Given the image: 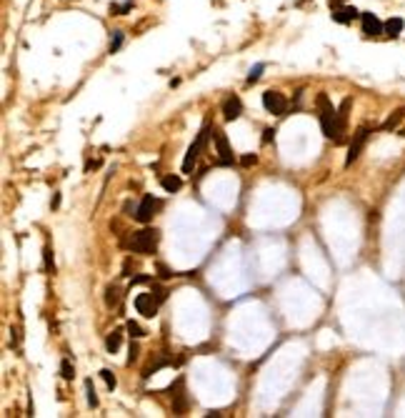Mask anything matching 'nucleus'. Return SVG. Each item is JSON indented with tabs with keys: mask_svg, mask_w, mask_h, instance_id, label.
<instances>
[{
	"mask_svg": "<svg viewBox=\"0 0 405 418\" xmlns=\"http://www.w3.org/2000/svg\"><path fill=\"white\" fill-rule=\"evenodd\" d=\"M318 111H320V128H323V135L335 140V115H338V108H333V103L328 100V95L320 93L318 95Z\"/></svg>",
	"mask_w": 405,
	"mask_h": 418,
	"instance_id": "nucleus-1",
	"label": "nucleus"
},
{
	"mask_svg": "<svg viewBox=\"0 0 405 418\" xmlns=\"http://www.w3.org/2000/svg\"><path fill=\"white\" fill-rule=\"evenodd\" d=\"M158 238H160V233L155 228H143L130 238V248L135 253H140V256H153L155 246H158Z\"/></svg>",
	"mask_w": 405,
	"mask_h": 418,
	"instance_id": "nucleus-2",
	"label": "nucleus"
},
{
	"mask_svg": "<svg viewBox=\"0 0 405 418\" xmlns=\"http://www.w3.org/2000/svg\"><path fill=\"white\" fill-rule=\"evenodd\" d=\"M208 133H210V125H203V131L198 133V138L193 140V146L188 148L185 158H183V173H193L195 163H198V158H200V151H203L205 143H208Z\"/></svg>",
	"mask_w": 405,
	"mask_h": 418,
	"instance_id": "nucleus-3",
	"label": "nucleus"
},
{
	"mask_svg": "<svg viewBox=\"0 0 405 418\" xmlns=\"http://www.w3.org/2000/svg\"><path fill=\"white\" fill-rule=\"evenodd\" d=\"M368 138H370V128L363 125V128H358V133L353 135V140H350V146H348V155H345V166H353L358 158H360V153L365 148Z\"/></svg>",
	"mask_w": 405,
	"mask_h": 418,
	"instance_id": "nucleus-4",
	"label": "nucleus"
},
{
	"mask_svg": "<svg viewBox=\"0 0 405 418\" xmlns=\"http://www.w3.org/2000/svg\"><path fill=\"white\" fill-rule=\"evenodd\" d=\"M263 105H265V111L273 115H285V111H288L285 95L278 93V90H265V93H263Z\"/></svg>",
	"mask_w": 405,
	"mask_h": 418,
	"instance_id": "nucleus-5",
	"label": "nucleus"
},
{
	"mask_svg": "<svg viewBox=\"0 0 405 418\" xmlns=\"http://www.w3.org/2000/svg\"><path fill=\"white\" fill-rule=\"evenodd\" d=\"M158 305H160V301L155 298L153 290H150V293H138V296H135V308H138V313H143L145 318H153L155 313H158Z\"/></svg>",
	"mask_w": 405,
	"mask_h": 418,
	"instance_id": "nucleus-6",
	"label": "nucleus"
},
{
	"mask_svg": "<svg viewBox=\"0 0 405 418\" xmlns=\"http://www.w3.org/2000/svg\"><path fill=\"white\" fill-rule=\"evenodd\" d=\"M158 206H160V201H158V198H153V195H145V198L140 201V206L135 208V221H138V223H150V221H153V215H155V210H158Z\"/></svg>",
	"mask_w": 405,
	"mask_h": 418,
	"instance_id": "nucleus-7",
	"label": "nucleus"
},
{
	"mask_svg": "<svg viewBox=\"0 0 405 418\" xmlns=\"http://www.w3.org/2000/svg\"><path fill=\"white\" fill-rule=\"evenodd\" d=\"M215 146H218V166H233V151L223 131H215Z\"/></svg>",
	"mask_w": 405,
	"mask_h": 418,
	"instance_id": "nucleus-8",
	"label": "nucleus"
},
{
	"mask_svg": "<svg viewBox=\"0 0 405 418\" xmlns=\"http://www.w3.org/2000/svg\"><path fill=\"white\" fill-rule=\"evenodd\" d=\"M360 23H363V33L365 35H380V33H385V23H380L375 13H360Z\"/></svg>",
	"mask_w": 405,
	"mask_h": 418,
	"instance_id": "nucleus-9",
	"label": "nucleus"
},
{
	"mask_svg": "<svg viewBox=\"0 0 405 418\" xmlns=\"http://www.w3.org/2000/svg\"><path fill=\"white\" fill-rule=\"evenodd\" d=\"M350 105H353V100H350V98H345V100L340 103V108H338V115H335V140H338V143L343 140V133H345L348 111H350Z\"/></svg>",
	"mask_w": 405,
	"mask_h": 418,
	"instance_id": "nucleus-10",
	"label": "nucleus"
},
{
	"mask_svg": "<svg viewBox=\"0 0 405 418\" xmlns=\"http://www.w3.org/2000/svg\"><path fill=\"white\" fill-rule=\"evenodd\" d=\"M240 115H243V103H240V98H238V95L225 98V103H223V118L230 123V120H238Z\"/></svg>",
	"mask_w": 405,
	"mask_h": 418,
	"instance_id": "nucleus-11",
	"label": "nucleus"
},
{
	"mask_svg": "<svg viewBox=\"0 0 405 418\" xmlns=\"http://www.w3.org/2000/svg\"><path fill=\"white\" fill-rule=\"evenodd\" d=\"M358 18V8H353V5H338V8H333V20L335 23H353V20Z\"/></svg>",
	"mask_w": 405,
	"mask_h": 418,
	"instance_id": "nucleus-12",
	"label": "nucleus"
},
{
	"mask_svg": "<svg viewBox=\"0 0 405 418\" xmlns=\"http://www.w3.org/2000/svg\"><path fill=\"white\" fill-rule=\"evenodd\" d=\"M160 186H163V190H168V193H175V190L183 188V178L180 175H163L160 178Z\"/></svg>",
	"mask_w": 405,
	"mask_h": 418,
	"instance_id": "nucleus-13",
	"label": "nucleus"
},
{
	"mask_svg": "<svg viewBox=\"0 0 405 418\" xmlns=\"http://www.w3.org/2000/svg\"><path fill=\"white\" fill-rule=\"evenodd\" d=\"M120 343H123V331L115 328V331L108 333V338H105V351H108V353H115L118 348H120Z\"/></svg>",
	"mask_w": 405,
	"mask_h": 418,
	"instance_id": "nucleus-14",
	"label": "nucleus"
},
{
	"mask_svg": "<svg viewBox=\"0 0 405 418\" xmlns=\"http://www.w3.org/2000/svg\"><path fill=\"white\" fill-rule=\"evenodd\" d=\"M403 28H405L403 18H390V20H385V35H390V38H398V35L403 33Z\"/></svg>",
	"mask_w": 405,
	"mask_h": 418,
	"instance_id": "nucleus-15",
	"label": "nucleus"
},
{
	"mask_svg": "<svg viewBox=\"0 0 405 418\" xmlns=\"http://www.w3.org/2000/svg\"><path fill=\"white\" fill-rule=\"evenodd\" d=\"M405 118V108H398V111H393V113L388 115V120L383 123V131H393V128H398L400 123H403Z\"/></svg>",
	"mask_w": 405,
	"mask_h": 418,
	"instance_id": "nucleus-16",
	"label": "nucleus"
},
{
	"mask_svg": "<svg viewBox=\"0 0 405 418\" xmlns=\"http://www.w3.org/2000/svg\"><path fill=\"white\" fill-rule=\"evenodd\" d=\"M118 303H120V290H118L115 285H108L105 288V305L108 308H115Z\"/></svg>",
	"mask_w": 405,
	"mask_h": 418,
	"instance_id": "nucleus-17",
	"label": "nucleus"
},
{
	"mask_svg": "<svg viewBox=\"0 0 405 418\" xmlns=\"http://www.w3.org/2000/svg\"><path fill=\"white\" fill-rule=\"evenodd\" d=\"M263 70H265V63H258V65H253L250 68V73H248V85H253V83H258L260 80V76H263Z\"/></svg>",
	"mask_w": 405,
	"mask_h": 418,
	"instance_id": "nucleus-18",
	"label": "nucleus"
},
{
	"mask_svg": "<svg viewBox=\"0 0 405 418\" xmlns=\"http://www.w3.org/2000/svg\"><path fill=\"white\" fill-rule=\"evenodd\" d=\"M85 393H88V403L95 408L98 406V393H95V386H93V378L85 380Z\"/></svg>",
	"mask_w": 405,
	"mask_h": 418,
	"instance_id": "nucleus-19",
	"label": "nucleus"
},
{
	"mask_svg": "<svg viewBox=\"0 0 405 418\" xmlns=\"http://www.w3.org/2000/svg\"><path fill=\"white\" fill-rule=\"evenodd\" d=\"M125 331H128V336H130V338H143V336H145V331H143L140 325L135 323V321H128Z\"/></svg>",
	"mask_w": 405,
	"mask_h": 418,
	"instance_id": "nucleus-20",
	"label": "nucleus"
},
{
	"mask_svg": "<svg viewBox=\"0 0 405 418\" xmlns=\"http://www.w3.org/2000/svg\"><path fill=\"white\" fill-rule=\"evenodd\" d=\"M43 261H45V270H48V273H53V270H55V263H53V250H50V246L43 248Z\"/></svg>",
	"mask_w": 405,
	"mask_h": 418,
	"instance_id": "nucleus-21",
	"label": "nucleus"
},
{
	"mask_svg": "<svg viewBox=\"0 0 405 418\" xmlns=\"http://www.w3.org/2000/svg\"><path fill=\"white\" fill-rule=\"evenodd\" d=\"M130 8H133V0H125L123 5H115V3H113V5H110V13H113V15H125Z\"/></svg>",
	"mask_w": 405,
	"mask_h": 418,
	"instance_id": "nucleus-22",
	"label": "nucleus"
},
{
	"mask_svg": "<svg viewBox=\"0 0 405 418\" xmlns=\"http://www.w3.org/2000/svg\"><path fill=\"white\" fill-rule=\"evenodd\" d=\"M100 378L105 380V386H108L110 391L115 388V383H118V380H115V376H113V371H110V368H103V371H100Z\"/></svg>",
	"mask_w": 405,
	"mask_h": 418,
	"instance_id": "nucleus-23",
	"label": "nucleus"
},
{
	"mask_svg": "<svg viewBox=\"0 0 405 418\" xmlns=\"http://www.w3.org/2000/svg\"><path fill=\"white\" fill-rule=\"evenodd\" d=\"M60 373H63V378H65V380H70L73 376H75V371H73L70 361H63V363H60Z\"/></svg>",
	"mask_w": 405,
	"mask_h": 418,
	"instance_id": "nucleus-24",
	"label": "nucleus"
},
{
	"mask_svg": "<svg viewBox=\"0 0 405 418\" xmlns=\"http://www.w3.org/2000/svg\"><path fill=\"white\" fill-rule=\"evenodd\" d=\"M120 45H123V33H120V30H115V35H113V40H110V53H115Z\"/></svg>",
	"mask_w": 405,
	"mask_h": 418,
	"instance_id": "nucleus-25",
	"label": "nucleus"
},
{
	"mask_svg": "<svg viewBox=\"0 0 405 418\" xmlns=\"http://www.w3.org/2000/svg\"><path fill=\"white\" fill-rule=\"evenodd\" d=\"M255 160H258V155H255V153H253V155H243V158H240V163H243V166H253Z\"/></svg>",
	"mask_w": 405,
	"mask_h": 418,
	"instance_id": "nucleus-26",
	"label": "nucleus"
},
{
	"mask_svg": "<svg viewBox=\"0 0 405 418\" xmlns=\"http://www.w3.org/2000/svg\"><path fill=\"white\" fill-rule=\"evenodd\" d=\"M153 293H155V298H158V301H160V303H163V301H165V290H163V288H155Z\"/></svg>",
	"mask_w": 405,
	"mask_h": 418,
	"instance_id": "nucleus-27",
	"label": "nucleus"
},
{
	"mask_svg": "<svg viewBox=\"0 0 405 418\" xmlns=\"http://www.w3.org/2000/svg\"><path fill=\"white\" fill-rule=\"evenodd\" d=\"M273 135H275V131H273V128H268V131H265V135H263V143H270V140H273Z\"/></svg>",
	"mask_w": 405,
	"mask_h": 418,
	"instance_id": "nucleus-28",
	"label": "nucleus"
},
{
	"mask_svg": "<svg viewBox=\"0 0 405 418\" xmlns=\"http://www.w3.org/2000/svg\"><path fill=\"white\" fill-rule=\"evenodd\" d=\"M58 206H60V193H55L53 201H50V208H58Z\"/></svg>",
	"mask_w": 405,
	"mask_h": 418,
	"instance_id": "nucleus-29",
	"label": "nucleus"
},
{
	"mask_svg": "<svg viewBox=\"0 0 405 418\" xmlns=\"http://www.w3.org/2000/svg\"><path fill=\"white\" fill-rule=\"evenodd\" d=\"M340 3H343V0H330V8H338Z\"/></svg>",
	"mask_w": 405,
	"mask_h": 418,
	"instance_id": "nucleus-30",
	"label": "nucleus"
},
{
	"mask_svg": "<svg viewBox=\"0 0 405 418\" xmlns=\"http://www.w3.org/2000/svg\"><path fill=\"white\" fill-rule=\"evenodd\" d=\"M403 135H405V128H403Z\"/></svg>",
	"mask_w": 405,
	"mask_h": 418,
	"instance_id": "nucleus-31",
	"label": "nucleus"
}]
</instances>
